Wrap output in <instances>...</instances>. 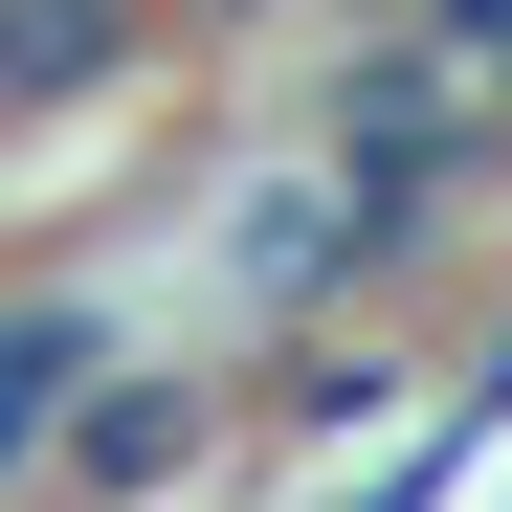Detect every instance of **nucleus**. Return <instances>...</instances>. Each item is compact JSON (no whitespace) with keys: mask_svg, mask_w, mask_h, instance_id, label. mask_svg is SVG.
Returning a JSON list of instances; mask_svg holds the SVG:
<instances>
[{"mask_svg":"<svg viewBox=\"0 0 512 512\" xmlns=\"http://www.w3.org/2000/svg\"><path fill=\"white\" fill-rule=\"evenodd\" d=\"M156 468H179V401H156V379L67 423V490H156Z\"/></svg>","mask_w":512,"mask_h":512,"instance_id":"1","label":"nucleus"},{"mask_svg":"<svg viewBox=\"0 0 512 512\" xmlns=\"http://www.w3.org/2000/svg\"><path fill=\"white\" fill-rule=\"evenodd\" d=\"M67 357H90V312H23V334H0V446H23V423L67 401Z\"/></svg>","mask_w":512,"mask_h":512,"instance_id":"2","label":"nucleus"}]
</instances>
